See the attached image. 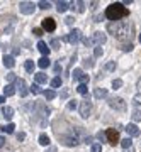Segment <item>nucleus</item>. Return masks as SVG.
Here are the masks:
<instances>
[{"label": "nucleus", "instance_id": "nucleus-36", "mask_svg": "<svg viewBox=\"0 0 141 152\" xmlns=\"http://www.w3.org/2000/svg\"><path fill=\"white\" fill-rule=\"evenodd\" d=\"M92 152H102V145L100 144H92Z\"/></svg>", "mask_w": 141, "mask_h": 152}, {"label": "nucleus", "instance_id": "nucleus-15", "mask_svg": "<svg viewBox=\"0 0 141 152\" xmlns=\"http://www.w3.org/2000/svg\"><path fill=\"white\" fill-rule=\"evenodd\" d=\"M38 49H39V53H41L43 56H48V54H49V48H48V44L43 42V41H39V42H38Z\"/></svg>", "mask_w": 141, "mask_h": 152}, {"label": "nucleus", "instance_id": "nucleus-28", "mask_svg": "<svg viewBox=\"0 0 141 152\" xmlns=\"http://www.w3.org/2000/svg\"><path fill=\"white\" fill-rule=\"evenodd\" d=\"M26 71L27 73H33L34 71V61H31V59L26 61Z\"/></svg>", "mask_w": 141, "mask_h": 152}, {"label": "nucleus", "instance_id": "nucleus-46", "mask_svg": "<svg viewBox=\"0 0 141 152\" xmlns=\"http://www.w3.org/2000/svg\"><path fill=\"white\" fill-rule=\"evenodd\" d=\"M65 22L68 24V26H71V24H73V17H66V19H65Z\"/></svg>", "mask_w": 141, "mask_h": 152}, {"label": "nucleus", "instance_id": "nucleus-23", "mask_svg": "<svg viewBox=\"0 0 141 152\" xmlns=\"http://www.w3.org/2000/svg\"><path fill=\"white\" fill-rule=\"evenodd\" d=\"M39 144H41V145H49L51 140H49V137L46 135V134H41V135H39Z\"/></svg>", "mask_w": 141, "mask_h": 152}, {"label": "nucleus", "instance_id": "nucleus-11", "mask_svg": "<svg viewBox=\"0 0 141 152\" xmlns=\"http://www.w3.org/2000/svg\"><path fill=\"white\" fill-rule=\"evenodd\" d=\"M16 88L19 90L21 96H26L27 93H29V90H27V85H26V81H24L22 78H17V80H16Z\"/></svg>", "mask_w": 141, "mask_h": 152}, {"label": "nucleus", "instance_id": "nucleus-1", "mask_svg": "<svg viewBox=\"0 0 141 152\" xmlns=\"http://www.w3.org/2000/svg\"><path fill=\"white\" fill-rule=\"evenodd\" d=\"M107 31L119 41H131L134 34V24L131 20H116L107 26Z\"/></svg>", "mask_w": 141, "mask_h": 152}, {"label": "nucleus", "instance_id": "nucleus-12", "mask_svg": "<svg viewBox=\"0 0 141 152\" xmlns=\"http://www.w3.org/2000/svg\"><path fill=\"white\" fill-rule=\"evenodd\" d=\"M43 29L44 31H48V32H53L54 29H56V22H54V19H51V17L43 19Z\"/></svg>", "mask_w": 141, "mask_h": 152}, {"label": "nucleus", "instance_id": "nucleus-20", "mask_svg": "<svg viewBox=\"0 0 141 152\" xmlns=\"http://www.w3.org/2000/svg\"><path fill=\"white\" fill-rule=\"evenodd\" d=\"M94 96L95 98H105L107 96V90H105V88H97V90L94 91Z\"/></svg>", "mask_w": 141, "mask_h": 152}, {"label": "nucleus", "instance_id": "nucleus-22", "mask_svg": "<svg viewBox=\"0 0 141 152\" xmlns=\"http://www.w3.org/2000/svg\"><path fill=\"white\" fill-rule=\"evenodd\" d=\"M56 9H58L60 14L66 12V9H68V2H56Z\"/></svg>", "mask_w": 141, "mask_h": 152}, {"label": "nucleus", "instance_id": "nucleus-2", "mask_svg": "<svg viewBox=\"0 0 141 152\" xmlns=\"http://www.w3.org/2000/svg\"><path fill=\"white\" fill-rule=\"evenodd\" d=\"M129 15V10L126 9L122 4H111L107 7V10H105V17H107L109 20H121V19H124V17Z\"/></svg>", "mask_w": 141, "mask_h": 152}, {"label": "nucleus", "instance_id": "nucleus-9", "mask_svg": "<svg viewBox=\"0 0 141 152\" xmlns=\"http://www.w3.org/2000/svg\"><path fill=\"white\" fill-rule=\"evenodd\" d=\"M19 9H21V14H26V15L34 14V4L33 2H21Z\"/></svg>", "mask_w": 141, "mask_h": 152}, {"label": "nucleus", "instance_id": "nucleus-7", "mask_svg": "<svg viewBox=\"0 0 141 152\" xmlns=\"http://www.w3.org/2000/svg\"><path fill=\"white\" fill-rule=\"evenodd\" d=\"M105 137H107V142L109 144H112V145H116V144L119 142V132L116 130V129H107Z\"/></svg>", "mask_w": 141, "mask_h": 152}, {"label": "nucleus", "instance_id": "nucleus-43", "mask_svg": "<svg viewBox=\"0 0 141 152\" xmlns=\"http://www.w3.org/2000/svg\"><path fill=\"white\" fill-rule=\"evenodd\" d=\"M105 68H107V69H114L116 63H114V61H111V63H107V64H105Z\"/></svg>", "mask_w": 141, "mask_h": 152}, {"label": "nucleus", "instance_id": "nucleus-16", "mask_svg": "<svg viewBox=\"0 0 141 152\" xmlns=\"http://www.w3.org/2000/svg\"><path fill=\"white\" fill-rule=\"evenodd\" d=\"M2 115L5 117V120H10L12 117H14V108H10V107H4V108H2Z\"/></svg>", "mask_w": 141, "mask_h": 152}, {"label": "nucleus", "instance_id": "nucleus-39", "mask_svg": "<svg viewBox=\"0 0 141 152\" xmlns=\"http://www.w3.org/2000/svg\"><path fill=\"white\" fill-rule=\"evenodd\" d=\"M75 108H76L75 100H71V102H68V110H75Z\"/></svg>", "mask_w": 141, "mask_h": 152}, {"label": "nucleus", "instance_id": "nucleus-35", "mask_svg": "<svg viewBox=\"0 0 141 152\" xmlns=\"http://www.w3.org/2000/svg\"><path fill=\"white\" fill-rule=\"evenodd\" d=\"M60 44H61L60 39H53V41H51V48H53V49H58V48H60Z\"/></svg>", "mask_w": 141, "mask_h": 152}, {"label": "nucleus", "instance_id": "nucleus-4", "mask_svg": "<svg viewBox=\"0 0 141 152\" xmlns=\"http://www.w3.org/2000/svg\"><path fill=\"white\" fill-rule=\"evenodd\" d=\"M109 107L114 110H119V112H124L126 110V102L119 96H114V98H109Z\"/></svg>", "mask_w": 141, "mask_h": 152}, {"label": "nucleus", "instance_id": "nucleus-26", "mask_svg": "<svg viewBox=\"0 0 141 152\" xmlns=\"http://www.w3.org/2000/svg\"><path fill=\"white\" fill-rule=\"evenodd\" d=\"M76 91L80 93V95H87V91H88V88H87V85H78V86H76Z\"/></svg>", "mask_w": 141, "mask_h": 152}, {"label": "nucleus", "instance_id": "nucleus-27", "mask_svg": "<svg viewBox=\"0 0 141 152\" xmlns=\"http://www.w3.org/2000/svg\"><path fill=\"white\" fill-rule=\"evenodd\" d=\"M51 86H53V88H60L61 86V78H60V76H56V78L51 80Z\"/></svg>", "mask_w": 141, "mask_h": 152}, {"label": "nucleus", "instance_id": "nucleus-31", "mask_svg": "<svg viewBox=\"0 0 141 152\" xmlns=\"http://www.w3.org/2000/svg\"><path fill=\"white\" fill-rule=\"evenodd\" d=\"M121 86H122V80H119V78H117V80H114V81H112V88H114V90H119Z\"/></svg>", "mask_w": 141, "mask_h": 152}, {"label": "nucleus", "instance_id": "nucleus-24", "mask_svg": "<svg viewBox=\"0 0 141 152\" xmlns=\"http://www.w3.org/2000/svg\"><path fill=\"white\" fill-rule=\"evenodd\" d=\"M44 95V98H46V100H53L54 96H56V93L53 91V90H44V91H41Z\"/></svg>", "mask_w": 141, "mask_h": 152}, {"label": "nucleus", "instance_id": "nucleus-19", "mask_svg": "<svg viewBox=\"0 0 141 152\" xmlns=\"http://www.w3.org/2000/svg\"><path fill=\"white\" fill-rule=\"evenodd\" d=\"M4 95H5V96H12V95H16V86H14V85H7V86L4 88Z\"/></svg>", "mask_w": 141, "mask_h": 152}, {"label": "nucleus", "instance_id": "nucleus-34", "mask_svg": "<svg viewBox=\"0 0 141 152\" xmlns=\"http://www.w3.org/2000/svg\"><path fill=\"white\" fill-rule=\"evenodd\" d=\"M31 93H34V95L41 93V88H39V85H36V83H34L33 86H31Z\"/></svg>", "mask_w": 141, "mask_h": 152}, {"label": "nucleus", "instance_id": "nucleus-41", "mask_svg": "<svg viewBox=\"0 0 141 152\" xmlns=\"http://www.w3.org/2000/svg\"><path fill=\"white\" fill-rule=\"evenodd\" d=\"M82 42L85 44L87 48H88V46H92V41H90V39H88V37H83V39H82Z\"/></svg>", "mask_w": 141, "mask_h": 152}, {"label": "nucleus", "instance_id": "nucleus-29", "mask_svg": "<svg viewBox=\"0 0 141 152\" xmlns=\"http://www.w3.org/2000/svg\"><path fill=\"white\" fill-rule=\"evenodd\" d=\"M133 120H134V122H140L141 120V110L140 108H136L134 112H133Z\"/></svg>", "mask_w": 141, "mask_h": 152}, {"label": "nucleus", "instance_id": "nucleus-21", "mask_svg": "<svg viewBox=\"0 0 141 152\" xmlns=\"http://www.w3.org/2000/svg\"><path fill=\"white\" fill-rule=\"evenodd\" d=\"M0 129H2V132H5V134H14L16 125L14 124H7V125H4V127H0Z\"/></svg>", "mask_w": 141, "mask_h": 152}, {"label": "nucleus", "instance_id": "nucleus-6", "mask_svg": "<svg viewBox=\"0 0 141 152\" xmlns=\"http://www.w3.org/2000/svg\"><path fill=\"white\" fill-rule=\"evenodd\" d=\"M71 76H73V80H75V81H80L82 85H87V81H88V75H85L80 68H76V69L71 73Z\"/></svg>", "mask_w": 141, "mask_h": 152}, {"label": "nucleus", "instance_id": "nucleus-51", "mask_svg": "<svg viewBox=\"0 0 141 152\" xmlns=\"http://www.w3.org/2000/svg\"><path fill=\"white\" fill-rule=\"evenodd\" d=\"M140 42H141V34H140Z\"/></svg>", "mask_w": 141, "mask_h": 152}, {"label": "nucleus", "instance_id": "nucleus-48", "mask_svg": "<svg viewBox=\"0 0 141 152\" xmlns=\"http://www.w3.org/2000/svg\"><path fill=\"white\" fill-rule=\"evenodd\" d=\"M4 144H5V139H4V137H0V147H4Z\"/></svg>", "mask_w": 141, "mask_h": 152}, {"label": "nucleus", "instance_id": "nucleus-30", "mask_svg": "<svg viewBox=\"0 0 141 152\" xmlns=\"http://www.w3.org/2000/svg\"><path fill=\"white\" fill-rule=\"evenodd\" d=\"M38 7H39V9H43V10H46V9H49V7H51V4H49V2H44V0H41V2H38Z\"/></svg>", "mask_w": 141, "mask_h": 152}, {"label": "nucleus", "instance_id": "nucleus-49", "mask_svg": "<svg viewBox=\"0 0 141 152\" xmlns=\"http://www.w3.org/2000/svg\"><path fill=\"white\" fill-rule=\"evenodd\" d=\"M4 102H5V96H0V105H4Z\"/></svg>", "mask_w": 141, "mask_h": 152}, {"label": "nucleus", "instance_id": "nucleus-44", "mask_svg": "<svg viewBox=\"0 0 141 152\" xmlns=\"http://www.w3.org/2000/svg\"><path fill=\"white\" fill-rule=\"evenodd\" d=\"M24 139H26V134L24 132H19L17 134V140H24Z\"/></svg>", "mask_w": 141, "mask_h": 152}, {"label": "nucleus", "instance_id": "nucleus-33", "mask_svg": "<svg viewBox=\"0 0 141 152\" xmlns=\"http://www.w3.org/2000/svg\"><path fill=\"white\" fill-rule=\"evenodd\" d=\"M83 66H87V68H92V66H94L92 58H85V59H83Z\"/></svg>", "mask_w": 141, "mask_h": 152}, {"label": "nucleus", "instance_id": "nucleus-42", "mask_svg": "<svg viewBox=\"0 0 141 152\" xmlns=\"http://www.w3.org/2000/svg\"><path fill=\"white\" fill-rule=\"evenodd\" d=\"M122 51H133V44H124V46H122Z\"/></svg>", "mask_w": 141, "mask_h": 152}, {"label": "nucleus", "instance_id": "nucleus-40", "mask_svg": "<svg viewBox=\"0 0 141 152\" xmlns=\"http://www.w3.org/2000/svg\"><path fill=\"white\" fill-rule=\"evenodd\" d=\"M17 78H16V75H14V73H9V75H7V81H16Z\"/></svg>", "mask_w": 141, "mask_h": 152}, {"label": "nucleus", "instance_id": "nucleus-13", "mask_svg": "<svg viewBox=\"0 0 141 152\" xmlns=\"http://www.w3.org/2000/svg\"><path fill=\"white\" fill-rule=\"evenodd\" d=\"M124 130L128 132V134H129V137H138V135H140V129H138V125H134V124L126 125Z\"/></svg>", "mask_w": 141, "mask_h": 152}, {"label": "nucleus", "instance_id": "nucleus-32", "mask_svg": "<svg viewBox=\"0 0 141 152\" xmlns=\"http://www.w3.org/2000/svg\"><path fill=\"white\" fill-rule=\"evenodd\" d=\"M76 10L85 12V2H80V0H78V2H76Z\"/></svg>", "mask_w": 141, "mask_h": 152}, {"label": "nucleus", "instance_id": "nucleus-25", "mask_svg": "<svg viewBox=\"0 0 141 152\" xmlns=\"http://www.w3.org/2000/svg\"><path fill=\"white\" fill-rule=\"evenodd\" d=\"M119 142L124 149H131V147H133V140H131L129 137H128V139H122V140H119Z\"/></svg>", "mask_w": 141, "mask_h": 152}, {"label": "nucleus", "instance_id": "nucleus-14", "mask_svg": "<svg viewBox=\"0 0 141 152\" xmlns=\"http://www.w3.org/2000/svg\"><path fill=\"white\" fill-rule=\"evenodd\" d=\"M34 81H36V85H43L48 81V76L44 73H34Z\"/></svg>", "mask_w": 141, "mask_h": 152}, {"label": "nucleus", "instance_id": "nucleus-5", "mask_svg": "<svg viewBox=\"0 0 141 152\" xmlns=\"http://www.w3.org/2000/svg\"><path fill=\"white\" fill-rule=\"evenodd\" d=\"M90 112H92V103L88 100H83L80 103V115L82 118H88L90 117Z\"/></svg>", "mask_w": 141, "mask_h": 152}, {"label": "nucleus", "instance_id": "nucleus-3", "mask_svg": "<svg viewBox=\"0 0 141 152\" xmlns=\"http://www.w3.org/2000/svg\"><path fill=\"white\" fill-rule=\"evenodd\" d=\"M60 140L63 145L66 147H75L78 144V135H76L75 130H71L70 134H65V135H60Z\"/></svg>", "mask_w": 141, "mask_h": 152}, {"label": "nucleus", "instance_id": "nucleus-50", "mask_svg": "<svg viewBox=\"0 0 141 152\" xmlns=\"http://www.w3.org/2000/svg\"><path fill=\"white\" fill-rule=\"evenodd\" d=\"M124 152H133V147L131 149H124Z\"/></svg>", "mask_w": 141, "mask_h": 152}, {"label": "nucleus", "instance_id": "nucleus-17", "mask_svg": "<svg viewBox=\"0 0 141 152\" xmlns=\"http://www.w3.org/2000/svg\"><path fill=\"white\" fill-rule=\"evenodd\" d=\"M14 64H16V61H14V58L12 56H4V66L5 68H14Z\"/></svg>", "mask_w": 141, "mask_h": 152}, {"label": "nucleus", "instance_id": "nucleus-38", "mask_svg": "<svg viewBox=\"0 0 141 152\" xmlns=\"http://www.w3.org/2000/svg\"><path fill=\"white\" fill-rule=\"evenodd\" d=\"M33 32H34V36H38V37H41V36H43V29L36 27V29H34V31H33Z\"/></svg>", "mask_w": 141, "mask_h": 152}, {"label": "nucleus", "instance_id": "nucleus-47", "mask_svg": "<svg viewBox=\"0 0 141 152\" xmlns=\"http://www.w3.org/2000/svg\"><path fill=\"white\" fill-rule=\"evenodd\" d=\"M46 152H56V147H49V149H46Z\"/></svg>", "mask_w": 141, "mask_h": 152}, {"label": "nucleus", "instance_id": "nucleus-10", "mask_svg": "<svg viewBox=\"0 0 141 152\" xmlns=\"http://www.w3.org/2000/svg\"><path fill=\"white\" fill-rule=\"evenodd\" d=\"M92 41V44H95V46H102V44H105V41H107V37H105V34L104 32H95L94 34V37L90 39Z\"/></svg>", "mask_w": 141, "mask_h": 152}, {"label": "nucleus", "instance_id": "nucleus-8", "mask_svg": "<svg viewBox=\"0 0 141 152\" xmlns=\"http://www.w3.org/2000/svg\"><path fill=\"white\" fill-rule=\"evenodd\" d=\"M80 39H82V32L78 29H73V31H70V34L65 37V41H68L70 44H76Z\"/></svg>", "mask_w": 141, "mask_h": 152}, {"label": "nucleus", "instance_id": "nucleus-18", "mask_svg": "<svg viewBox=\"0 0 141 152\" xmlns=\"http://www.w3.org/2000/svg\"><path fill=\"white\" fill-rule=\"evenodd\" d=\"M38 66L41 68V69H46V68L49 66V58H48V56H43V58L38 61Z\"/></svg>", "mask_w": 141, "mask_h": 152}, {"label": "nucleus", "instance_id": "nucleus-45", "mask_svg": "<svg viewBox=\"0 0 141 152\" xmlns=\"http://www.w3.org/2000/svg\"><path fill=\"white\" fill-rule=\"evenodd\" d=\"M136 88H138V96H141V78L138 80V85H136Z\"/></svg>", "mask_w": 141, "mask_h": 152}, {"label": "nucleus", "instance_id": "nucleus-37", "mask_svg": "<svg viewBox=\"0 0 141 152\" xmlns=\"http://www.w3.org/2000/svg\"><path fill=\"white\" fill-rule=\"evenodd\" d=\"M94 54H95V58H100V56H102V48H95V51H94Z\"/></svg>", "mask_w": 141, "mask_h": 152}]
</instances>
